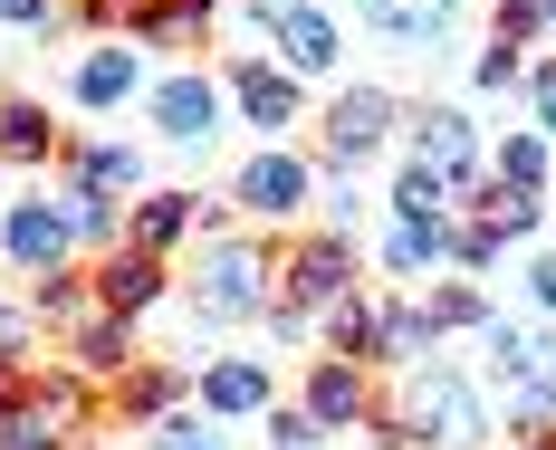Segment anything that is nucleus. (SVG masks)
Returning a JSON list of instances; mask_svg holds the SVG:
<instances>
[{"instance_id":"1","label":"nucleus","mask_w":556,"mask_h":450,"mask_svg":"<svg viewBox=\"0 0 556 450\" xmlns=\"http://www.w3.org/2000/svg\"><path fill=\"white\" fill-rule=\"evenodd\" d=\"M269 287H278L269 240L212 230L202 240V269H192V326H250V317H269Z\"/></svg>"},{"instance_id":"2","label":"nucleus","mask_w":556,"mask_h":450,"mask_svg":"<svg viewBox=\"0 0 556 450\" xmlns=\"http://www.w3.org/2000/svg\"><path fill=\"white\" fill-rule=\"evenodd\" d=\"M384 412L403 422V441H413V450H470V441H490V412H480V394H470V374H451V364L393 374Z\"/></svg>"},{"instance_id":"3","label":"nucleus","mask_w":556,"mask_h":450,"mask_svg":"<svg viewBox=\"0 0 556 450\" xmlns=\"http://www.w3.org/2000/svg\"><path fill=\"white\" fill-rule=\"evenodd\" d=\"M490 384L508 402V432H556V326L528 317H490Z\"/></svg>"},{"instance_id":"4","label":"nucleus","mask_w":556,"mask_h":450,"mask_svg":"<svg viewBox=\"0 0 556 450\" xmlns=\"http://www.w3.org/2000/svg\"><path fill=\"white\" fill-rule=\"evenodd\" d=\"M144 115H154V134H164V144L212 154V144H222V115H230V87L212 77V67H173V77L144 87Z\"/></svg>"},{"instance_id":"5","label":"nucleus","mask_w":556,"mask_h":450,"mask_svg":"<svg viewBox=\"0 0 556 450\" xmlns=\"http://www.w3.org/2000/svg\"><path fill=\"white\" fill-rule=\"evenodd\" d=\"M336 297H355V240H336V230L288 240V249H278V307H298V317H327Z\"/></svg>"},{"instance_id":"6","label":"nucleus","mask_w":556,"mask_h":450,"mask_svg":"<svg viewBox=\"0 0 556 450\" xmlns=\"http://www.w3.org/2000/svg\"><path fill=\"white\" fill-rule=\"evenodd\" d=\"M403 144H413V164H422V172H442L460 202L490 182V172H480V125H470L460 106H403Z\"/></svg>"},{"instance_id":"7","label":"nucleus","mask_w":556,"mask_h":450,"mask_svg":"<svg viewBox=\"0 0 556 450\" xmlns=\"http://www.w3.org/2000/svg\"><path fill=\"white\" fill-rule=\"evenodd\" d=\"M230 202H240L250 221H288V211H307V202H317V164H307V154H288V144H260L250 164L230 172Z\"/></svg>"},{"instance_id":"8","label":"nucleus","mask_w":556,"mask_h":450,"mask_svg":"<svg viewBox=\"0 0 556 450\" xmlns=\"http://www.w3.org/2000/svg\"><path fill=\"white\" fill-rule=\"evenodd\" d=\"M393 134H403V106H393L384 87H345V97L327 106V164L355 172V164H375Z\"/></svg>"},{"instance_id":"9","label":"nucleus","mask_w":556,"mask_h":450,"mask_svg":"<svg viewBox=\"0 0 556 450\" xmlns=\"http://www.w3.org/2000/svg\"><path fill=\"white\" fill-rule=\"evenodd\" d=\"M58 182L67 192H97V202H135L144 192V154L125 144V134H67V154H58Z\"/></svg>"},{"instance_id":"10","label":"nucleus","mask_w":556,"mask_h":450,"mask_svg":"<svg viewBox=\"0 0 556 450\" xmlns=\"http://www.w3.org/2000/svg\"><path fill=\"white\" fill-rule=\"evenodd\" d=\"M192 230H222V211H212L202 192H135V211H125V249H144V259H173Z\"/></svg>"},{"instance_id":"11","label":"nucleus","mask_w":556,"mask_h":450,"mask_svg":"<svg viewBox=\"0 0 556 450\" xmlns=\"http://www.w3.org/2000/svg\"><path fill=\"white\" fill-rule=\"evenodd\" d=\"M192 394H202V422H260L278 402V374L250 355H212V364H192Z\"/></svg>"},{"instance_id":"12","label":"nucleus","mask_w":556,"mask_h":450,"mask_svg":"<svg viewBox=\"0 0 556 450\" xmlns=\"http://www.w3.org/2000/svg\"><path fill=\"white\" fill-rule=\"evenodd\" d=\"M67 211L58 202H0V259L10 269H29V279H49V269H67Z\"/></svg>"},{"instance_id":"13","label":"nucleus","mask_w":556,"mask_h":450,"mask_svg":"<svg viewBox=\"0 0 556 450\" xmlns=\"http://www.w3.org/2000/svg\"><path fill=\"white\" fill-rule=\"evenodd\" d=\"M269 57L298 77V87H307V77H336V57H345V29H336L317 0H288V10H278V29H269Z\"/></svg>"},{"instance_id":"14","label":"nucleus","mask_w":556,"mask_h":450,"mask_svg":"<svg viewBox=\"0 0 556 450\" xmlns=\"http://www.w3.org/2000/svg\"><path fill=\"white\" fill-rule=\"evenodd\" d=\"M182 402H192V364H164V355L125 364V374L106 384V412L115 422H144V432H154L164 412H182Z\"/></svg>"},{"instance_id":"15","label":"nucleus","mask_w":556,"mask_h":450,"mask_svg":"<svg viewBox=\"0 0 556 450\" xmlns=\"http://www.w3.org/2000/svg\"><path fill=\"white\" fill-rule=\"evenodd\" d=\"M222 87H230V106L250 115L260 134H288V125H298V77H288L278 57H222Z\"/></svg>"},{"instance_id":"16","label":"nucleus","mask_w":556,"mask_h":450,"mask_svg":"<svg viewBox=\"0 0 556 450\" xmlns=\"http://www.w3.org/2000/svg\"><path fill=\"white\" fill-rule=\"evenodd\" d=\"M298 412H307L317 432H355V422L375 412V384H365V364H345V355L307 364V394H298Z\"/></svg>"},{"instance_id":"17","label":"nucleus","mask_w":556,"mask_h":450,"mask_svg":"<svg viewBox=\"0 0 556 450\" xmlns=\"http://www.w3.org/2000/svg\"><path fill=\"white\" fill-rule=\"evenodd\" d=\"M164 287H173V269H164V259H144V249H125V240L97 259V307H106V317H154Z\"/></svg>"},{"instance_id":"18","label":"nucleus","mask_w":556,"mask_h":450,"mask_svg":"<svg viewBox=\"0 0 556 450\" xmlns=\"http://www.w3.org/2000/svg\"><path fill=\"white\" fill-rule=\"evenodd\" d=\"M67 97H77L87 115H106V106H125V97H144V57L125 49V39H97V49L67 67Z\"/></svg>"},{"instance_id":"19","label":"nucleus","mask_w":556,"mask_h":450,"mask_svg":"<svg viewBox=\"0 0 556 450\" xmlns=\"http://www.w3.org/2000/svg\"><path fill=\"white\" fill-rule=\"evenodd\" d=\"M212 20H222V0H135L125 39H144V49H202Z\"/></svg>"},{"instance_id":"20","label":"nucleus","mask_w":556,"mask_h":450,"mask_svg":"<svg viewBox=\"0 0 556 450\" xmlns=\"http://www.w3.org/2000/svg\"><path fill=\"white\" fill-rule=\"evenodd\" d=\"M67 364H77L87 384H115L125 364H144V355H135V317H106V307H97L87 326H67Z\"/></svg>"},{"instance_id":"21","label":"nucleus","mask_w":556,"mask_h":450,"mask_svg":"<svg viewBox=\"0 0 556 450\" xmlns=\"http://www.w3.org/2000/svg\"><path fill=\"white\" fill-rule=\"evenodd\" d=\"M355 20L384 29V39H403V49H432V39L460 29V0H355Z\"/></svg>"},{"instance_id":"22","label":"nucleus","mask_w":556,"mask_h":450,"mask_svg":"<svg viewBox=\"0 0 556 450\" xmlns=\"http://www.w3.org/2000/svg\"><path fill=\"white\" fill-rule=\"evenodd\" d=\"M58 154H67L58 115L39 97H0V164H58Z\"/></svg>"},{"instance_id":"23","label":"nucleus","mask_w":556,"mask_h":450,"mask_svg":"<svg viewBox=\"0 0 556 450\" xmlns=\"http://www.w3.org/2000/svg\"><path fill=\"white\" fill-rule=\"evenodd\" d=\"M317 326H327V355H345V364H375V355H384V297H365V287H355V297H336Z\"/></svg>"},{"instance_id":"24","label":"nucleus","mask_w":556,"mask_h":450,"mask_svg":"<svg viewBox=\"0 0 556 450\" xmlns=\"http://www.w3.org/2000/svg\"><path fill=\"white\" fill-rule=\"evenodd\" d=\"M470 221H490L500 240H528V230L547 221V192H528V182H500V172H490V182L470 192Z\"/></svg>"},{"instance_id":"25","label":"nucleus","mask_w":556,"mask_h":450,"mask_svg":"<svg viewBox=\"0 0 556 450\" xmlns=\"http://www.w3.org/2000/svg\"><path fill=\"white\" fill-rule=\"evenodd\" d=\"M29 317L58 326V336L87 326V317H97V279H87V269H49V279H29Z\"/></svg>"},{"instance_id":"26","label":"nucleus","mask_w":556,"mask_h":450,"mask_svg":"<svg viewBox=\"0 0 556 450\" xmlns=\"http://www.w3.org/2000/svg\"><path fill=\"white\" fill-rule=\"evenodd\" d=\"M451 211H460V192H451L442 172H422V164L393 172V221H413V230H451Z\"/></svg>"},{"instance_id":"27","label":"nucleus","mask_w":556,"mask_h":450,"mask_svg":"<svg viewBox=\"0 0 556 450\" xmlns=\"http://www.w3.org/2000/svg\"><path fill=\"white\" fill-rule=\"evenodd\" d=\"M393 374H413V364H432V317H422V297H384V355Z\"/></svg>"},{"instance_id":"28","label":"nucleus","mask_w":556,"mask_h":450,"mask_svg":"<svg viewBox=\"0 0 556 450\" xmlns=\"http://www.w3.org/2000/svg\"><path fill=\"white\" fill-rule=\"evenodd\" d=\"M39 412L77 441V432H87V412H97V384H87L77 364H39Z\"/></svg>"},{"instance_id":"29","label":"nucleus","mask_w":556,"mask_h":450,"mask_svg":"<svg viewBox=\"0 0 556 450\" xmlns=\"http://www.w3.org/2000/svg\"><path fill=\"white\" fill-rule=\"evenodd\" d=\"M422 317H432V336H451V326H490L500 307H490L480 279H442V287H422Z\"/></svg>"},{"instance_id":"30","label":"nucleus","mask_w":556,"mask_h":450,"mask_svg":"<svg viewBox=\"0 0 556 450\" xmlns=\"http://www.w3.org/2000/svg\"><path fill=\"white\" fill-rule=\"evenodd\" d=\"M58 211H67V240H87V249H115V240H125V211L97 202V192H67V182H58Z\"/></svg>"},{"instance_id":"31","label":"nucleus","mask_w":556,"mask_h":450,"mask_svg":"<svg viewBox=\"0 0 556 450\" xmlns=\"http://www.w3.org/2000/svg\"><path fill=\"white\" fill-rule=\"evenodd\" d=\"M442 249H451V230H413V221H393V230H384V269H393V279H422Z\"/></svg>"},{"instance_id":"32","label":"nucleus","mask_w":556,"mask_h":450,"mask_svg":"<svg viewBox=\"0 0 556 450\" xmlns=\"http://www.w3.org/2000/svg\"><path fill=\"white\" fill-rule=\"evenodd\" d=\"M500 182H528V192H547V172H556V154H547V134H508L500 144Z\"/></svg>"},{"instance_id":"33","label":"nucleus","mask_w":556,"mask_h":450,"mask_svg":"<svg viewBox=\"0 0 556 450\" xmlns=\"http://www.w3.org/2000/svg\"><path fill=\"white\" fill-rule=\"evenodd\" d=\"M500 249H508V240H500V230H490V221H451V249H442V259H451V269H460V279H480V269H490Z\"/></svg>"},{"instance_id":"34","label":"nucleus","mask_w":556,"mask_h":450,"mask_svg":"<svg viewBox=\"0 0 556 450\" xmlns=\"http://www.w3.org/2000/svg\"><path fill=\"white\" fill-rule=\"evenodd\" d=\"M518 77H528V49H500V39H490V49L470 57V87H480V97H508Z\"/></svg>"},{"instance_id":"35","label":"nucleus","mask_w":556,"mask_h":450,"mask_svg":"<svg viewBox=\"0 0 556 450\" xmlns=\"http://www.w3.org/2000/svg\"><path fill=\"white\" fill-rule=\"evenodd\" d=\"M0 450H77V441H67L49 412L29 402V412H10V422H0Z\"/></svg>"},{"instance_id":"36","label":"nucleus","mask_w":556,"mask_h":450,"mask_svg":"<svg viewBox=\"0 0 556 450\" xmlns=\"http://www.w3.org/2000/svg\"><path fill=\"white\" fill-rule=\"evenodd\" d=\"M538 29H547V0H500V10H490V39H500V49H528Z\"/></svg>"},{"instance_id":"37","label":"nucleus","mask_w":556,"mask_h":450,"mask_svg":"<svg viewBox=\"0 0 556 450\" xmlns=\"http://www.w3.org/2000/svg\"><path fill=\"white\" fill-rule=\"evenodd\" d=\"M260 432H269V450H317V441H327L298 402H269V412H260Z\"/></svg>"},{"instance_id":"38","label":"nucleus","mask_w":556,"mask_h":450,"mask_svg":"<svg viewBox=\"0 0 556 450\" xmlns=\"http://www.w3.org/2000/svg\"><path fill=\"white\" fill-rule=\"evenodd\" d=\"M518 97H528V115H538V134L556 144V57H538V67L518 77Z\"/></svg>"},{"instance_id":"39","label":"nucleus","mask_w":556,"mask_h":450,"mask_svg":"<svg viewBox=\"0 0 556 450\" xmlns=\"http://www.w3.org/2000/svg\"><path fill=\"white\" fill-rule=\"evenodd\" d=\"M29 402H39V364H29V355H0V422L29 412Z\"/></svg>"},{"instance_id":"40","label":"nucleus","mask_w":556,"mask_h":450,"mask_svg":"<svg viewBox=\"0 0 556 450\" xmlns=\"http://www.w3.org/2000/svg\"><path fill=\"white\" fill-rule=\"evenodd\" d=\"M154 450H222V441H212V422H192V412H164V422H154Z\"/></svg>"},{"instance_id":"41","label":"nucleus","mask_w":556,"mask_h":450,"mask_svg":"<svg viewBox=\"0 0 556 450\" xmlns=\"http://www.w3.org/2000/svg\"><path fill=\"white\" fill-rule=\"evenodd\" d=\"M10 29H58V0H0Z\"/></svg>"},{"instance_id":"42","label":"nucleus","mask_w":556,"mask_h":450,"mask_svg":"<svg viewBox=\"0 0 556 450\" xmlns=\"http://www.w3.org/2000/svg\"><path fill=\"white\" fill-rule=\"evenodd\" d=\"M528 297H538V307L556 317V259H538V269H528Z\"/></svg>"},{"instance_id":"43","label":"nucleus","mask_w":556,"mask_h":450,"mask_svg":"<svg viewBox=\"0 0 556 450\" xmlns=\"http://www.w3.org/2000/svg\"><path fill=\"white\" fill-rule=\"evenodd\" d=\"M508 450H556V432H508Z\"/></svg>"},{"instance_id":"44","label":"nucleus","mask_w":556,"mask_h":450,"mask_svg":"<svg viewBox=\"0 0 556 450\" xmlns=\"http://www.w3.org/2000/svg\"><path fill=\"white\" fill-rule=\"evenodd\" d=\"M547 29H556V0H547Z\"/></svg>"},{"instance_id":"45","label":"nucleus","mask_w":556,"mask_h":450,"mask_svg":"<svg viewBox=\"0 0 556 450\" xmlns=\"http://www.w3.org/2000/svg\"><path fill=\"white\" fill-rule=\"evenodd\" d=\"M278 10H288V0H278Z\"/></svg>"}]
</instances>
